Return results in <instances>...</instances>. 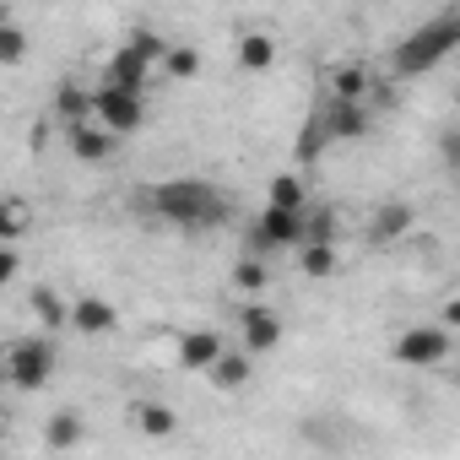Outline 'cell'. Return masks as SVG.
<instances>
[{
  "label": "cell",
  "mask_w": 460,
  "mask_h": 460,
  "mask_svg": "<svg viewBox=\"0 0 460 460\" xmlns=\"http://www.w3.org/2000/svg\"><path fill=\"white\" fill-rule=\"evenodd\" d=\"M460 49V6H444L433 12L428 22H417L395 49H390V76H428L433 66H444L449 55Z\"/></svg>",
  "instance_id": "obj_1"
},
{
  "label": "cell",
  "mask_w": 460,
  "mask_h": 460,
  "mask_svg": "<svg viewBox=\"0 0 460 460\" xmlns=\"http://www.w3.org/2000/svg\"><path fill=\"white\" fill-rule=\"evenodd\" d=\"M146 206L168 227H217L227 217V195L211 190L206 179H168V184L146 190Z\"/></svg>",
  "instance_id": "obj_2"
},
{
  "label": "cell",
  "mask_w": 460,
  "mask_h": 460,
  "mask_svg": "<svg viewBox=\"0 0 460 460\" xmlns=\"http://www.w3.org/2000/svg\"><path fill=\"white\" fill-rule=\"evenodd\" d=\"M55 363H60V352L49 336H17L6 347V385L12 390H44L55 379Z\"/></svg>",
  "instance_id": "obj_3"
},
{
  "label": "cell",
  "mask_w": 460,
  "mask_h": 460,
  "mask_svg": "<svg viewBox=\"0 0 460 460\" xmlns=\"http://www.w3.org/2000/svg\"><path fill=\"white\" fill-rule=\"evenodd\" d=\"M304 217H309V211L261 206V217L250 222V255L266 261V255H277V250H304Z\"/></svg>",
  "instance_id": "obj_4"
},
{
  "label": "cell",
  "mask_w": 460,
  "mask_h": 460,
  "mask_svg": "<svg viewBox=\"0 0 460 460\" xmlns=\"http://www.w3.org/2000/svg\"><path fill=\"white\" fill-rule=\"evenodd\" d=\"M449 331L444 325H411V331H401L395 336V347H390V358L401 363V368H438L444 358H449Z\"/></svg>",
  "instance_id": "obj_5"
},
{
  "label": "cell",
  "mask_w": 460,
  "mask_h": 460,
  "mask_svg": "<svg viewBox=\"0 0 460 460\" xmlns=\"http://www.w3.org/2000/svg\"><path fill=\"white\" fill-rule=\"evenodd\" d=\"M93 125H103L109 136H136L146 125V103L141 93H119V87H98V114Z\"/></svg>",
  "instance_id": "obj_6"
},
{
  "label": "cell",
  "mask_w": 460,
  "mask_h": 460,
  "mask_svg": "<svg viewBox=\"0 0 460 460\" xmlns=\"http://www.w3.org/2000/svg\"><path fill=\"white\" fill-rule=\"evenodd\" d=\"M239 336H244V352L261 358V352H277L282 347V314L271 304H244L239 309Z\"/></svg>",
  "instance_id": "obj_7"
},
{
  "label": "cell",
  "mask_w": 460,
  "mask_h": 460,
  "mask_svg": "<svg viewBox=\"0 0 460 460\" xmlns=\"http://www.w3.org/2000/svg\"><path fill=\"white\" fill-rule=\"evenodd\" d=\"M152 71L157 66H146L130 44H119L114 55H109V71H103V87H119V93H146V82H152Z\"/></svg>",
  "instance_id": "obj_8"
},
{
  "label": "cell",
  "mask_w": 460,
  "mask_h": 460,
  "mask_svg": "<svg viewBox=\"0 0 460 460\" xmlns=\"http://www.w3.org/2000/svg\"><path fill=\"white\" fill-rule=\"evenodd\" d=\"M55 114H60L66 130H71V125H93V114H98V87L60 82V87H55Z\"/></svg>",
  "instance_id": "obj_9"
},
{
  "label": "cell",
  "mask_w": 460,
  "mask_h": 460,
  "mask_svg": "<svg viewBox=\"0 0 460 460\" xmlns=\"http://www.w3.org/2000/svg\"><path fill=\"white\" fill-rule=\"evenodd\" d=\"M173 347H179V363H184V368H195V374H211V368H217V358L227 352V341H222L217 331H184Z\"/></svg>",
  "instance_id": "obj_10"
},
{
  "label": "cell",
  "mask_w": 460,
  "mask_h": 460,
  "mask_svg": "<svg viewBox=\"0 0 460 460\" xmlns=\"http://www.w3.org/2000/svg\"><path fill=\"white\" fill-rule=\"evenodd\" d=\"M66 146H71L76 163H109L114 146H119V136H109L103 125H71L66 130Z\"/></svg>",
  "instance_id": "obj_11"
},
{
  "label": "cell",
  "mask_w": 460,
  "mask_h": 460,
  "mask_svg": "<svg viewBox=\"0 0 460 460\" xmlns=\"http://www.w3.org/2000/svg\"><path fill=\"white\" fill-rule=\"evenodd\" d=\"M71 325H76L82 336H109V331L119 325V309H114L109 298H98V293H82V298L71 304Z\"/></svg>",
  "instance_id": "obj_12"
},
{
  "label": "cell",
  "mask_w": 460,
  "mask_h": 460,
  "mask_svg": "<svg viewBox=\"0 0 460 460\" xmlns=\"http://www.w3.org/2000/svg\"><path fill=\"white\" fill-rule=\"evenodd\" d=\"M250 374H255V358H250L244 347H227V352L217 358V368H211L206 379H211L217 390H227V395H239V390L250 385Z\"/></svg>",
  "instance_id": "obj_13"
},
{
  "label": "cell",
  "mask_w": 460,
  "mask_h": 460,
  "mask_svg": "<svg viewBox=\"0 0 460 460\" xmlns=\"http://www.w3.org/2000/svg\"><path fill=\"white\" fill-rule=\"evenodd\" d=\"M130 422H136V433H146V438H173V433H179V411L163 406V401H136V406H130Z\"/></svg>",
  "instance_id": "obj_14"
},
{
  "label": "cell",
  "mask_w": 460,
  "mask_h": 460,
  "mask_svg": "<svg viewBox=\"0 0 460 460\" xmlns=\"http://www.w3.org/2000/svg\"><path fill=\"white\" fill-rule=\"evenodd\" d=\"M411 222H417V211H411L406 200H385V206L374 211V244H395V239H406V234H411Z\"/></svg>",
  "instance_id": "obj_15"
},
{
  "label": "cell",
  "mask_w": 460,
  "mask_h": 460,
  "mask_svg": "<svg viewBox=\"0 0 460 460\" xmlns=\"http://www.w3.org/2000/svg\"><path fill=\"white\" fill-rule=\"evenodd\" d=\"M325 119H331V141L368 136V103H325Z\"/></svg>",
  "instance_id": "obj_16"
},
{
  "label": "cell",
  "mask_w": 460,
  "mask_h": 460,
  "mask_svg": "<svg viewBox=\"0 0 460 460\" xmlns=\"http://www.w3.org/2000/svg\"><path fill=\"white\" fill-rule=\"evenodd\" d=\"M87 438V417L76 411V406H66V411H55L49 422H44V444L49 449H76Z\"/></svg>",
  "instance_id": "obj_17"
},
{
  "label": "cell",
  "mask_w": 460,
  "mask_h": 460,
  "mask_svg": "<svg viewBox=\"0 0 460 460\" xmlns=\"http://www.w3.org/2000/svg\"><path fill=\"white\" fill-rule=\"evenodd\" d=\"M368 87H374V76L363 66H336L331 71V103H363Z\"/></svg>",
  "instance_id": "obj_18"
},
{
  "label": "cell",
  "mask_w": 460,
  "mask_h": 460,
  "mask_svg": "<svg viewBox=\"0 0 460 460\" xmlns=\"http://www.w3.org/2000/svg\"><path fill=\"white\" fill-rule=\"evenodd\" d=\"M28 304H33V320H39L44 331H60V325H71V304H66L55 288H33V293H28Z\"/></svg>",
  "instance_id": "obj_19"
},
{
  "label": "cell",
  "mask_w": 460,
  "mask_h": 460,
  "mask_svg": "<svg viewBox=\"0 0 460 460\" xmlns=\"http://www.w3.org/2000/svg\"><path fill=\"white\" fill-rule=\"evenodd\" d=\"M266 206H282V211H309L304 173H277V179H271V190H266Z\"/></svg>",
  "instance_id": "obj_20"
},
{
  "label": "cell",
  "mask_w": 460,
  "mask_h": 460,
  "mask_svg": "<svg viewBox=\"0 0 460 460\" xmlns=\"http://www.w3.org/2000/svg\"><path fill=\"white\" fill-rule=\"evenodd\" d=\"M234 288H239L250 304H261V298H266V288H271V266H266V261H255V255H244V261L234 266Z\"/></svg>",
  "instance_id": "obj_21"
},
{
  "label": "cell",
  "mask_w": 460,
  "mask_h": 460,
  "mask_svg": "<svg viewBox=\"0 0 460 460\" xmlns=\"http://www.w3.org/2000/svg\"><path fill=\"white\" fill-rule=\"evenodd\" d=\"M336 266H341L336 244H304V250H298V271H304V277H314V282L336 277Z\"/></svg>",
  "instance_id": "obj_22"
},
{
  "label": "cell",
  "mask_w": 460,
  "mask_h": 460,
  "mask_svg": "<svg viewBox=\"0 0 460 460\" xmlns=\"http://www.w3.org/2000/svg\"><path fill=\"white\" fill-rule=\"evenodd\" d=\"M239 66H244V71H271V66H277V44H271L266 33H244V39H239Z\"/></svg>",
  "instance_id": "obj_23"
},
{
  "label": "cell",
  "mask_w": 460,
  "mask_h": 460,
  "mask_svg": "<svg viewBox=\"0 0 460 460\" xmlns=\"http://www.w3.org/2000/svg\"><path fill=\"white\" fill-rule=\"evenodd\" d=\"M325 146H331V119H325V109H320V114H309V125L298 130V163H314Z\"/></svg>",
  "instance_id": "obj_24"
},
{
  "label": "cell",
  "mask_w": 460,
  "mask_h": 460,
  "mask_svg": "<svg viewBox=\"0 0 460 460\" xmlns=\"http://www.w3.org/2000/svg\"><path fill=\"white\" fill-rule=\"evenodd\" d=\"M22 55H28V33L17 28L12 6H0V66H17Z\"/></svg>",
  "instance_id": "obj_25"
},
{
  "label": "cell",
  "mask_w": 460,
  "mask_h": 460,
  "mask_svg": "<svg viewBox=\"0 0 460 460\" xmlns=\"http://www.w3.org/2000/svg\"><path fill=\"white\" fill-rule=\"evenodd\" d=\"M304 244H336V211L331 206H309V217H304Z\"/></svg>",
  "instance_id": "obj_26"
},
{
  "label": "cell",
  "mask_w": 460,
  "mask_h": 460,
  "mask_svg": "<svg viewBox=\"0 0 460 460\" xmlns=\"http://www.w3.org/2000/svg\"><path fill=\"white\" fill-rule=\"evenodd\" d=\"M125 44H130V49H136V55H141L146 66H157V71H163V60H168V49H173V44H168L163 33H152V28H136V33H130Z\"/></svg>",
  "instance_id": "obj_27"
},
{
  "label": "cell",
  "mask_w": 460,
  "mask_h": 460,
  "mask_svg": "<svg viewBox=\"0 0 460 460\" xmlns=\"http://www.w3.org/2000/svg\"><path fill=\"white\" fill-rule=\"evenodd\" d=\"M163 76H173V82L200 76V49H195V44H173V49H168V60H163Z\"/></svg>",
  "instance_id": "obj_28"
},
{
  "label": "cell",
  "mask_w": 460,
  "mask_h": 460,
  "mask_svg": "<svg viewBox=\"0 0 460 460\" xmlns=\"http://www.w3.org/2000/svg\"><path fill=\"white\" fill-rule=\"evenodd\" d=\"M22 227H28V200L12 195L6 206H0V234H6V239H22Z\"/></svg>",
  "instance_id": "obj_29"
},
{
  "label": "cell",
  "mask_w": 460,
  "mask_h": 460,
  "mask_svg": "<svg viewBox=\"0 0 460 460\" xmlns=\"http://www.w3.org/2000/svg\"><path fill=\"white\" fill-rule=\"evenodd\" d=\"M438 157L460 173V130H444V136H438Z\"/></svg>",
  "instance_id": "obj_30"
},
{
  "label": "cell",
  "mask_w": 460,
  "mask_h": 460,
  "mask_svg": "<svg viewBox=\"0 0 460 460\" xmlns=\"http://www.w3.org/2000/svg\"><path fill=\"white\" fill-rule=\"evenodd\" d=\"M17 266H22V255H17V250L0 255V282H12V277H17Z\"/></svg>",
  "instance_id": "obj_31"
},
{
  "label": "cell",
  "mask_w": 460,
  "mask_h": 460,
  "mask_svg": "<svg viewBox=\"0 0 460 460\" xmlns=\"http://www.w3.org/2000/svg\"><path fill=\"white\" fill-rule=\"evenodd\" d=\"M444 331H460V298L444 304Z\"/></svg>",
  "instance_id": "obj_32"
},
{
  "label": "cell",
  "mask_w": 460,
  "mask_h": 460,
  "mask_svg": "<svg viewBox=\"0 0 460 460\" xmlns=\"http://www.w3.org/2000/svg\"><path fill=\"white\" fill-rule=\"evenodd\" d=\"M455 390H460V374H455Z\"/></svg>",
  "instance_id": "obj_33"
}]
</instances>
